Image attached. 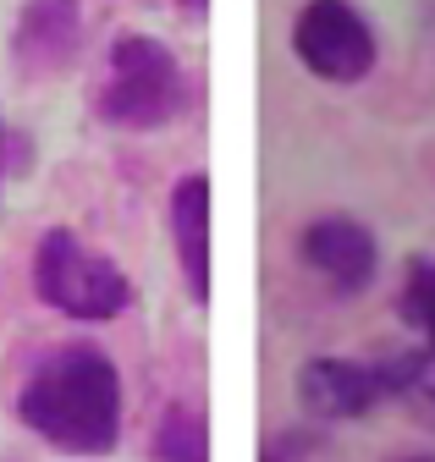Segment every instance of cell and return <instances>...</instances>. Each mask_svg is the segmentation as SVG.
<instances>
[{
  "mask_svg": "<svg viewBox=\"0 0 435 462\" xmlns=\"http://www.w3.org/2000/svg\"><path fill=\"white\" fill-rule=\"evenodd\" d=\"M154 462H209V419L188 402H171L154 430Z\"/></svg>",
  "mask_w": 435,
  "mask_h": 462,
  "instance_id": "cell-9",
  "label": "cell"
},
{
  "mask_svg": "<svg viewBox=\"0 0 435 462\" xmlns=\"http://www.w3.org/2000/svg\"><path fill=\"white\" fill-rule=\"evenodd\" d=\"M83 0H23L12 28V61L28 83L56 78L83 50Z\"/></svg>",
  "mask_w": 435,
  "mask_h": 462,
  "instance_id": "cell-6",
  "label": "cell"
},
{
  "mask_svg": "<svg viewBox=\"0 0 435 462\" xmlns=\"http://www.w3.org/2000/svg\"><path fill=\"white\" fill-rule=\"evenodd\" d=\"M0 188H6V122H0Z\"/></svg>",
  "mask_w": 435,
  "mask_h": 462,
  "instance_id": "cell-11",
  "label": "cell"
},
{
  "mask_svg": "<svg viewBox=\"0 0 435 462\" xmlns=\"http://www.w3.org/2000/svg\"><path fill=\"white\" fill-rule=\"evenodd\" d=\"M33 292L39 303L83 325H105L133 309V281L116 270V259L88 248L67 226H50L33 243Z\"/></svg>",
  "mask_w": 435,
  "mask_h": 462,
  "instance_id": "cell-3",
  "label": "cell"
},
{
  "mask_svg": "<svg viewBox=\"0 0 435 462\" xmlns=\"http://www.w3.org/2000/svg\"><path fill=\"white\" fill-rule=\"evenodd\" d=\"M298 254L314 275H325L337 292H364L380 270V248H375V231L347 220V215H325L314 226H303Z\"/></svg>",
  "mask_w": 435,
  "mask_h": 462,
  "instance_id": "cell-7",
  "label": "cell"
},
{
  "mask_svg": "<svg viewBox=\"0 0 435 462\" xmlns=\"http://www.w3.org/2000/svg\"><path fill=\"white\" fill-rule=\"evenodd\" d=\"M17 419L67 457H105L122 440V374L88 341L61 346L17 391Z\"/></svg>",
  "mask_w": 435,
  "mask_h": 462,
  "instance_id": "cell-1",
  "label": "cell"
},
{
  "mask_svg": "<svg viewBox=\"0 0 435 462\" xmlns=\"http://www.w3.org/2000/svg\"><path fill=\"white\" fill-rule=\"evenodd\" d=\"M430 346L403 358H380V364H353V358H314L298 369V402L314 419H364L375 413L386 396L424 385L430 369Z\"/></svg>",
  "mask_w": 435,
  "mask_h": 462,
  "instance_id": "cell-4",
  "label": "cell"
},
{
  "mask_svg": "<svg viewBox=\"0 0 435 462\" xmlns=\"http://www.w3.org/2000/svg\"><path fill=\"white\" fill-rule=\"evenodd\" d=\"M292 55L319 83H364L375 72V28L347 0H309L292 17Z\"/></svg>",
  "mask_w": 435,
  "mask_h": 462,
  "instance_id": "cell-5",
  "label": "cell"
},
{
  "mask_svg": "<svg viewBox=\"0 0 435 462\" xmlns=\"http://www.w3.org/2000/svg\"><path fill=\"white\" fill-rule=\"evenodd\" d=\"M182 105H188L182 61L149 33H122L111 44V72H105V88L94 99L99 122L122 133H154L177 122Z\"/></svg>",
  "mask_w": 435,
  "mask_h": 462,
  "instance_id": "cell-2",
  "label": "cell"
},
{
  "mask_svg": "<svg viewBox=\"0 0 435 462\" xmlns=\"http://www.w3.org/2000/svg\"><path fill=\"white\" fill-rule=\"evenodd\" d=\"M408 462H435V457H408Z\"/></svg>",
  "mask_w": 435,
  "mask_h": 462,
  "instance_id": "cell-13",
  "label": "cell"
},
{
  "mask_svg": "<svg viewBox=\"0 0 435 462\" xmlns=\"http://www.w3.org/2000/svg\"><path fill=\"white\" fill-rule=\"evenodd\" d=\"M430 419H435V385H430Z\"/></svg>",
  "mask_w": 435,
  "mask_h": 462,
  "instance_id": "cell-12",
  "label": "cell"
},
{
  "mask_svg": "<svg viewBox=\"0 0 435 462\" xmlns=\"http://www.w3.org/2000/svg\"><path fill=\"white\" fill-rule=\"evenodd\" d=\"M403 319L424 336V346L435 353V264H413L408 292H403Z\"/></svg>",
  "mask_w": 435,
  "mask_h": 462,
  "instance_id": "cell-10",
  "label": "cell"
},
{
  "mask_svg": "<svg viewBox=\"0 0 435 462\" xmlns=\"http://www.w3.org/2000/svg\"><path fill=\"white\" fill-rule=\"evenodd\" d=\"M171 243L193 303H209V177L193 171L171 188Z\"/></svg>",
  "mask_w": 435,
  "mask_h": 462,
  "instance_id": "cell-8",
  "label": "cell"
}]
</instances>
